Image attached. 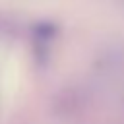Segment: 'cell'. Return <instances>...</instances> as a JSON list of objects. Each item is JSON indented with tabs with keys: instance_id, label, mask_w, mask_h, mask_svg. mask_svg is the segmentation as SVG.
<instances>
[{
	"instance_id": "6da1fadb",
	"label": "cell",
	"mask_w": 124,
	"mask_h": 124,
	"mask_svg": "<svg viewBox=\"0 0 124 124\" xmlns=\"http://www.w3.org/2000/svg\"><path fill=\"white\" fill-rule=\"evenodd\" d=\"M56 35H58V25L48 19L37 21L31 27V37H33L35 46H48L50 48V43L56 39Z\"/></svg>"
}]
</instances>
